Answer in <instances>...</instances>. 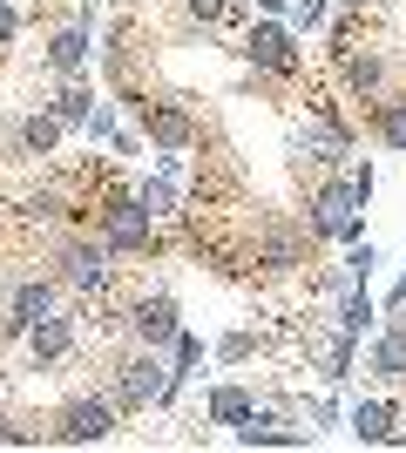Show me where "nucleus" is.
<instances>
[{
  "mask_svg": "<svg viewBox=\"0 0 406 453\" xmlns=\"http://www.w3.org/2000/svg\"><path fill=\"white\" fill-rule=\"evenodd\" d=\"M251 413H257L251 386H211V393H203V419H211V426H244Z\"/></svg>",
  "mask_w": 406,
  "mask_h": 453,
  "instance_id": "obj_16",
  "label": "nucleus"
},
{
  "mask_svg": "<svg viewBox=\"0 0 406 453\" xmlns=\"http://www.w3.org/2000/svg\"><path fill=\"white\" fill-rule=\"evenodd\" d=\"M251 352H257V332H251V325H237V332H224V339L211 345V359H217V365H244Z\"/></svg>",
  "mask_w": 406,
  "mask_h": 453,
  "instance_id": "obj_22",
  "label": "nucleus"
},
{
  "mask_svg": "<svg viewBox=\"0 0 406 453\" xmlns=\"http://www.w3.org/2000/svg\"><path fill=\"white\" fill-rule=\"evenodd\" d=\"M366 379L372 386H406V319H387L366 345Z\"/></svg>",
  "mask_w": 406,
  "mask_h": 453,
  "instance_id": "obj_12",
  "label": "nucleus"
},
{
  "mask_svg": "<svg viewBox=\"0 0 406 453\" xmlns=\"http://www.w3.org/2000/svg\"><path fill=\"white\" fill-rule=\"evenodd\" d=\"M346 426H352V440H359V447H387L393 426H400V399H387V393L359 399V406L346 413Z\"/></svg>",
  "mask_w": 406,
  "mask_h": 453,
  "instance_id": "obj_15",
  "label": "nucleus"
},
{
  "mask_svg": "<svg viewBox=\"0 0 406 453\" xmlns=\"http://www.w3.org/2000/svg\"><path fill=\"white\" fill-rule=\"evenodd\" d=\"M346 183H352V196H359V210H366L372 203V183H379L372 156H346Z\"/></svg>",
  "mask_w": 406,
  "mask_h": 453,
  "instance_id": "obj_24",
  "label": "nucleus"
},
{
  "mask_svg": "<svg viewBox=\"0 0 406 453\" xmlns=\"http://www.w3.org/2000/svg\"><path fill=\"white\" fill-rule=\"evenodd\" d=\"M400 284H406V271H400Z\"/></svg>",
  "mask_w": 406,
  "mask_h": 453,
  "instance_id": "obj_31",
  "label": "nucleus"
},
{
  "mask_svg": "<svg viewBox=\"0 0 406 453\" xmlns=\"http://www.w3.org/2000/svg\"><path fill=\"white\" fill-rule=\"evenodd\" d=\"M109 399H116L122 413H149V406H163V399H170V359L149 352V345L122 352L116 372H109Z\"/></svg>",
  "mask_w": 406,
  "mask_h": 453,
  "instance_id": "obj_2",
  "label": "nucleus"
},
{
  "mask_svg": "<svg viewBox=\"0 0 406 453\" xmlns=\"http://www.w3.org/2000/svg\"><path fill=\"white\" fill-rule=\"evenodd\" d=\"M122 109L135 115V129L149 135L163 156L196 150V135H203V129H196V115H190V102H170V95H142V88H135V95H122Z\"/></svg>",
  "mask_w": 406,
  "mask_h": 453,
  "instance_id": "obj_3",
  "label": "nucleus"
},
{
  "mask_svg": "<svg viewBox=\"0 0 406 453\" xmlns=\"http://www.w3.org/2000/svg\"><path fill=\"white\" fill-rule=\"evenodd\" d=\"M61 135H68V129H61L55 115L34 109V115H20V122H14V135H7V156H20V163H48V156L61 150Z\"/></svg>",
  "mask_w": 406,
  "mask_h": 453,
  "instance_id": "obj_13",
  "label": "nucleus"
},
{
  "mask_svg": "<svg viewBox=\"0 0 406 453\" xmlns=\"http://www.w3.org/2000/svg\"><path fill=\"white\" fill-rule=\"evenodd\" d=\"M332 298H339L332 325H339L346 339H366V332H372V298H366V284H346V291H332Z\"/></svg>",
  "mask_w": 406,
  "mask_h": 453,
  "instance_id": "obj_18",
  "label": "nucleus"
},
{
  "mask_svg": "<svg viewBox=\"0 0 406 453\" xmlns=\"http://www.w3.org/2000/svg\"><path fill=\"white\" fill-rule=\"evenodd\" d=\"M116 109H109V102H96V109H88V122H81V135H88V142H116Z\"/></svg>",
  "mask_w": 406,
  "mask_h": 453,
  "instance_id": "obj_25",
  "label": "nucleus"
},
{
  "mask_svg": "<svg viewBox=\"0 0 406 453\" xmlns=\"http://www.w3.org/2000/svg\"><path fill=\"white\" fill-rule=\"evenodd\" d=\"M122 332H129V345H149V352H170L176 332H183V311H176L170 291H135L129 304H122Z\"/></svg>",
  "mask_w": 406,
  "mask_h": 453,
  "instance_id": "obj_8",
  "label": "nucleus"
},
{
  "mask_svg": "<svg viewBox=\"0 0 406 453\" xmlns=\"http://www.w3.org/2000/svg\"><path fill=\"white\" fill-rule=\"evenodd\" d=\"M237 55L251 61V68H257L264 81H298V75H305V48H298V35H291L285 20H271V14L244 27Z\"/></svg>",
  "mask_w": 406,
  "mask_h": 453,
  "instance_id": "obj_5",
  "label": "nucleus"
},
{
  "mask_svg": "<svg viewBox=\"0 0 406 453\" xmlns=\"http://www.w3.org/2000/svg\"><path fill=\"white\" fill-rule=\"evenodd\" d=\"M332 27V0H298L291 7V35H326Z\"/></svg>",
  "mask_w": 406,
  "mask_h": 453,
  "instance_id": "obj_23",
  "label": "nucleus"
},
{
  "mask_svg": "<svg viewBox=\"0 0 406 453\" xmlns=\"http://www.w3.org/2000/svg\"><path fill=\"white\" fill-rule=\"evenodd\" d=\"M61 304V278H14L7 284V304H0V345H14V339H27V325H41L48 311Z\"/></svg>",
  "mask_w": 406,
  "mask_h": 453,
  "instance_id": "obj_9",
  "label": "nucleus"
},
{
  "mask_svg": "<svg viewBox=\"0 0 406 453\" xmlns=\"http://www.w3.org/2000/svg\"><path fill=\"white\" fill-rule=\"evenodd\" d=\"M183 14L203 20V27H244V20H251V0H183Z\"/></svg>",
  "mask_w": 406,
  "mask_h": 453,
  "instance_id": "obj_20",
  "label": "nucleus"
},
{
  "mask_svg": "<svg viewBox=\"0 0 406 453\" xmlns=\"http://www.w3.org/2000/svg\"><path fill=\"white\" fill-rule=\"evenodd\" d=\"M387 0H339V14H379Z\"/></svg>",
  "mask_w": 406,
  "mask_h": 453,
  "instance_id": "obj_28",
  "label": "nucleus"
},
{
  "mask_svg": "<svg viewBox=\"0 0 406 453\" xmlns=\"http://www.w3.org/2000/svg\"><path fill=\"white\" fill-rule=\"evenodd\" d=\"M109 150H116V156H135V150H142V135H135V129H116V142H109Z\"/></svg>",
  "mask_w": 406,
  "mask_h": 453,
  "instance_id": "obj_27",
  "label": "nucleus"
},
{
  "mask_svg": "<svg viewBox=\"0 0 406 453\" xmlns=\"http://www.w3.org/2000/svg\"><path fill=\"white\" fill-rule=\"evenodd\" d=\"M48 75H61V81H75V75H88V61H96V41H88V20H61L55 35H48Z\"/></svg>",
  "mask_w": 406,
  "mask_h": 453,
  "instance_id": "obj_11",
  "label": "nucleus"
},
{
  "mask_svg": "<svg viewBox=\"0 0 406 453\" xmlns=\"http://www.w3.org/2000/svg\"><path fill=\"white\" fill-rule=\"evenodd\" d=\"M196 365H203V339H196V332H176V345H170V393L196 372Z\"/></svg>",
  "mask_w": 406,
  "mask_h": 453,
  "instance_id": "obj_21",
  "label": "nucleus"
},
{
  "mask_svg": "<svg viewBox=\"0 0 406 453\" xmlns=\"http://www.w3.org/2000/svg\"><path fill=\"white\" fill-rule=\"evenodd\" d=\"M55 278H61V291H75V298H109V291H116V257H109L102 237H68V244L55 250Z\"/></svg>",
  "mask_w": 406,
  "mask_h": 453,
  "instance_id": "obj_6",
  "label": "nucleus"
},
{
  "mask_svg": "<svg viewBox=\"0 0 406 453\" xmlns=\"http://www.w3.org/2000/svg\"><path fill=\"white\" fill-rule=\"evenodd\" d=\"M96 102H102V95H96V81H88V75H75V81H68V88L55 95V102H48V115H55L61 129H81V122H88V109H96Z\"/></svg>",
  "mask_w": 406,
  "mask_h": 453,
  "instance_id": "obj_17",
  "label": "nucleus"
},
{
  "mask_svg": "<svg viewBox=\"0 0 406 453\" xmlns=\"http://www.w3.org/2000/svg\"><path fill=\"white\" fill-rule=\"evenodd\" d=\"M359 115H366V135L379 142V150H400V156H406V88L372 95Z\"/></svg>",
  "mask_w": 406,
  "mask_h": 453,
  "instance_id": "obj_14",
  "label": "nucleus"
},
{
  "mask_svg": "<svg viewBox=\"0 0 406 453\" xmlns=\"http://www.w3.org/2000/svg\"><path fill=\"white\" fill-rule=\"evenodd\" d=\"M20 27H27V14H20L14 0H0V48H14V41H20Z\"/></svg>",
  "mask_w": 406,
  "mask_h": 453,
  "instance_id": "obj_26",
  "label": "nucleus"
},
{
  "mask_svg": "<svg viewBox=\"0 0 406 453\" xmlns=\"http://www.w3.org/2000/svg\"><path fill=\"white\" fill-rule=\"evenodd\" d=\"M135 203L149 210V217H183V203H176V170L135 176Z\"/></svg>",
  "mask_w": 406,
  "mask_h": 453,
  "instance_id": "obj_19",
  "label": "nucleus"
},
{
  "mask_svg": "<svg viewBox=\"0 0 406 453\" xmlns=\"http://www.w3.org/2000/svg\"><path fill=\"white\" fill-rule=\"evenodd\" d=\"M122 426V406L109 393H75L48 419V447H102V440H116Z\"/></svg>",
  "mask_w": 406,
  "mask_h": 453,
  "instance_id": "obj_4",
  "label": "nucleus"
},
{
  "mask_svg": "<svg viewBox=\"0 0 406 453\" xmlns=\"http://www.w3.org/2000/svg\"><path fill=\"white\" fill-rule=\"evenodd\" d=\"M257 14H271V20H285L291 7H285V0H257Z\"/></svg>",
  "mask_w": 406,
  "mask_h": 453,
  "instance_id": "obj_29",
  "label": "nucleus"
},
{
  "mask_svg": "<svg viewBox=\"0 0 406 453\" xmlns=\"http://www.w3.org/2000/svg\"><path fill=\"white\" fill-rule=\"evenodd\" d=\"M88 7H109V0H88Z\"/></svg>",
  "mask_w": 406,
  "mask_h": 453,
  "instance_id": "obj_30",
  "label": "nucleus"
},
{
  "mask_svg": "<svg viewBox=\"0 0 406 453\" xmlns=\"http://www.w3.org/2000/svg\"><path fill=\"white\" fill-rule=\"evenodd\" d=\"M96 237L109 244V257H156V250H163V217H149L129 189V196L96 210Z\"/></svg>",
  "mask_w": 406,
  "mask_h": 453,
  "instance_id": "obj_1",
  "label": "nucleus"
},
{
  "mask_svg": "<svg viewBox=\"0 0 406 453\" xmlns=\"http://www.w3.org/2000/svg\"><path fill=\"white\" fill-rule=\"evenodd\" d=\"M75 339H81V311H48L41 325H27V359L48 372V365H61V359H75Z\"/></svg>",
  "mask_w": 406,
  "mask_h": 453,
  "instance_id": "obj_10",
  "label": "nucleus"
},
{
  "mask_svg": "<svg viewBox=\"0 0 406 453\" xmlns=\"http://www.w3.org/2000/svg\"><path fill=\"white\" fill-rule=\"evenodd\" d=\"M311 250H318V237H311V224H291V217H264L251 237V265L271 271V278H291V271L311 265Z\"/></svg>",
  "mask_w": 406,
  "mask_h": 453,
  "instance_id": "obj_7",
  "label": "nucleus"
}]
</instances>
